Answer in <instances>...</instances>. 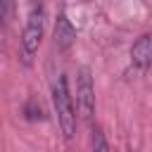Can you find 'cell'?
Listing matches in <instances>:
<instances>
[{"mask_svg":"<svg viewBox=\"0 0 152 152\" xmlns=\"http://www.w3.org/2000/svg\"><path fill=\"white\" fill-rule=\"evenodd\" d=\"M0 2H2V21L10 24V19H12V5L14 2L12 0H0Z\"/></svg>","mask_w":152,"mask_h":152,"instance_id":"52a82bcc","label":"cell"},{"mask_svg":"<svg viewBox=\"0 0 152 152\" xmlns=\"http://www.w3.org/2000/svg\"><path fill=\"white\" fill-rule=\"evenodd\" d=\"M43 31H45V10L40 5H36L31 12H28V19L24 24V31H21V38H19V57L21 62L28 66L40 48V40H43Z\"/></svg>","mask_w":152,"mask_h":152,"instance_id":"7a4b0ae2","label":"cell"},{"mask_svg":"<svg viewBox=\"0 0 152 152\" xmlns=\"http://www.w3.org/2000/svg\"><path fill=\"white\" fill-rule=\"evenodd\" d=\"M76 107H78V114H81L83 121L93 119V112H95V86H93V76H90L88 69H81L78 78H76Z\"/></svg>","mask_w":152,"mask_h":152,"instance_id":"3957f363","label":"cell"},{"mask_svg":"<svg viewBox=\"0 0 152 152\" xmlns=\"http://www.w3.org/2000/svg\"><path fill=\"white\" fill-rule=\"evenodd\" d=\"M52 104H55L57 124H59L64 140H71L76 135V107H74V100L69 93V81L64 74H57L52 81Z\"/></svg>","mask_w":152,"mask_h":152,"instance_id":"6da1fadb","label":"cell"},{"mask_svg":"<svg viewBox=\"0 0 152 152\" xmlns=\"http://www.w3.org/2000/svg\"><path fill=\"white\" fill-rule=\"evenodd\" d=\"M74 43H76V28L71 26L69 17H66L64 12H59L57 24H55V45H57V50L64 52V50H69Z\"/></svg>","mask_w":152,"mask_h":152,"instance_id":"5b68a950","label":"cell"},{"mask_svg":"<svg viewBox=\"0 0 152 152\" xmlns=\"http://www.w3.org/2000/svg\"><path fill=\"white\" fill-rule=\"evenodd\" d=\"M131 64L138 66L140 71L152 66V33H142L131 45Z\"/></svg>","mask_w":152,"mask_h":152,"instance_id":"277c9868","label":"cell"},{"mask_svg":"<svg viewBox=\"0 0 152 152\" xmlns=\"http://www.w3.org/2000/svg\"><path fill=\"white\" fill-rule=\"evenodd\" d=\"M90 147H93V150H107V147H109L107 140L102 138V133H100L97 128H93V133H90Z\"/></svg>","mask_w":152,"mask_h":152,"instance_id":"8992f818","label":"cell"}]
</instances>
